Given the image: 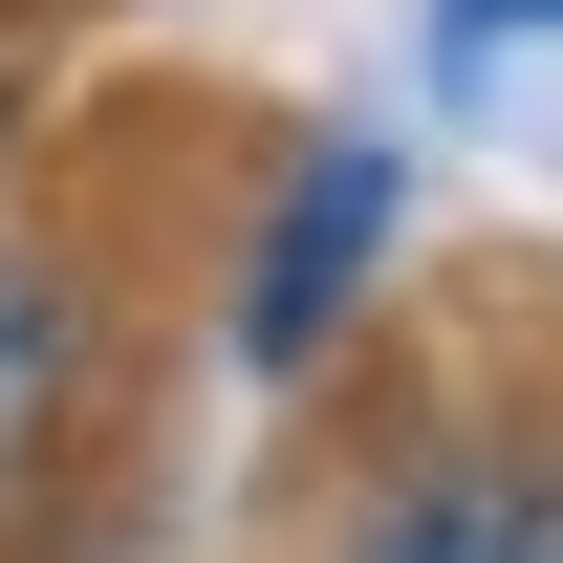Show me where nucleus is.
<instances>
[{
    "label": "nucleus",
    "instance_id": "obj_1",
    "mask_svg": "<svg viewBox=\"0 0 563 563\" xmlns=\"http://www.w3.org/2000/svg\"><path fill=\"white\" fill-rule=\"evenodd\" d=\"M390 239H412V174H390V131L282 152L261 239H239V368H261V390H303V368L347 347V303L390 282Z\"/></svg>",
    "mask_w": 563,
    "mask_h": 563
},
{
    "label": "nucleus",
    "instance_id": "obj_2",
    "mask_svg": "<svg viewBox=\"0 0 563 563\" xmlns=\"http://www.w3.org/2000/svg\"><path fill=\"white\" fill-rule=\"evenodd\" d=\"M347 563H563V433L542 412H455L347 498Z\"/></svg>",
    "mask_w": 563,
    "mask_h": 563
},
{
    "label": "nucleus",
    "instance_id": "obj_3",
    "mask_svg": "<svg viewBox=\"0 0 563 563\" xmlns=\"http://www.w3.org/2000/svg\"><path fill=\"white\" fill-rule=\"evenodd\" d=\"M66 368H87V303L44 261H0V477L44 455V412H66Z\"/></svg>",
    "mask_w": 563,
    "mask_h": 563
},
{
    "label": "nucleus",
    "instance_id": "obj_4",
    "mask_svg": "<svg viewBox=\"0 0 563 563\" xmlns=\"http://www.w3.org/2000/svg\"><path fill=\"white\" fill-rule=\"evenodd\" d=\"M520 44H563V0H433V66H455V87H498Z\"/></svg>",
    "mask_w": 563,
    "mask_h": 563
}]
</instances>
